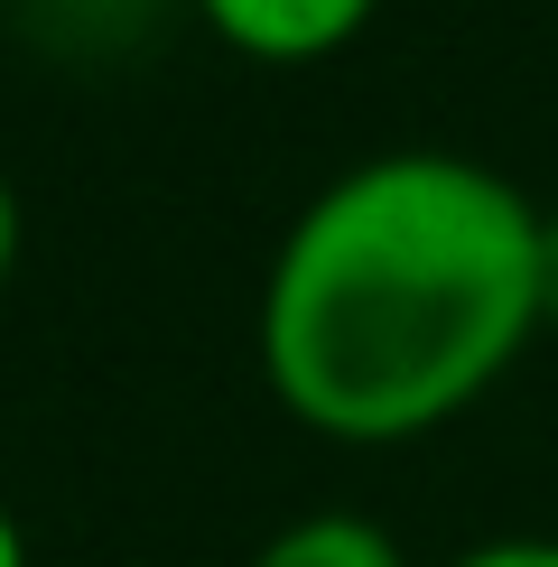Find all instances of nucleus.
<instances>
[{
  "label": "nucleus",
  "instance_id": "20e7f679",
  "mask_svg": "<svg viewBox=\"0 0 558 567\" xmlns=\"http://www.w3.org/2000/svg\"><path fill=\"white\" fill-rule=\"evenodd\" d=\"M251 567H410L401 539L382 522H363V512H298L289 530H270Z\"/></svg>",
  "mask_w": 558,
  "mask_h": 567
},
{
  "label": "nucleus",
  "instance_id": "f03ea898",
  "mask_svg": "<svg viewBox=\"0 0 558 567\" xmlns=\"http://www.w3.org/2000/svg\"><path fill=\"white\" fill-rule=\"evenodd\" d=\"M372 10H382V0H186V19H196L224 56L289 65V75L344 56V47L372 29Z\"/></svg>",
  "mask_w": 558,
  "mask_h": 567
},
{
  "label": "nucleus",
  "instance_id": "f257e3e1",
  "mask_svg": "<svg viewBox=\"0 0 558 567\" xmlns=\"http://www.w3.org/2000/svg\"><path fill=\"white\" fill-rule=\"evenodd\" d=\"M540 205L456 150L354 158L289 215L251 353L326 446H410L540 344Z\"/></svg>",
  "mask_w": 558,
  "mask_h": 567
},
{
  "label": "nucleus",
  "instance_id": "6e6552de",
  "mask_svg": "<svg viewBox=\"0 0 558 567\" xmlns=\"http://www.w3.org/2000/svg\"><path fill=\"white\" fill-rule=\"evenodd\" d=\"M0 567H29V539H19V522H10V503H0Z\"/></svg>",
  "mask_w": 558,
  "mask_h": 567
},
{
  "label": "nucleus",
  "instance_id": "7ed1b4c3",
  "mask_svg": "<svg viewBox=\"0 0 558 567\" xmlns=\"http://www.w3.org/2000/svg\"><path fill=\"white\" fill-rule=\"evenodd\" d=\"M186 0H10V29L46 56H131Z\"/></svg>",
  "mask_w": 558,
  "mask_h": 567
},
{
  "label": "nucleus",
  "instance_id": "0eeeda50",
  "mask_svg": "<svg viewBox=\"0 0 558 567\" xmlns=\"http://www.w3.org/2000/svg\"><path fill=\"white\" fill-rule=\"evenodd\" d=\"M19 243H29V215H19V186L0 168V289H10V270H19Z\"/></svg>",
  "mask_w": 558,
  "mask_h": 567
},
{
  "label": "nucleus",
  "instance_id": "423d86ee",
  "mask_svg": "<svg viewBox=\"0 0 558 567\" xmlns=\"http://www.w3.org/2000/svg\"><path fill=\"white\" fill-rule=\"evenodd\" d=\"M530 279H540V336H558V205H540V261H530Z\"/></svg>",
  "mask_w": 558,
  "mask_h": 567
},
{
  "label": "nucleus",
  "instance_id": "39448f33",
  "mask_svg": "<svg viewBox=\"0 0 558 567\" xmlns=\"http://www.w3.org/2000/svg\"><path fill=\"white\" fill-rule=\"evenodd\" d=\"M447 567H558V539H475Z\"/></svg>",
  "mask_w": 558,
  "mask_h": 567
}]
</instances>
